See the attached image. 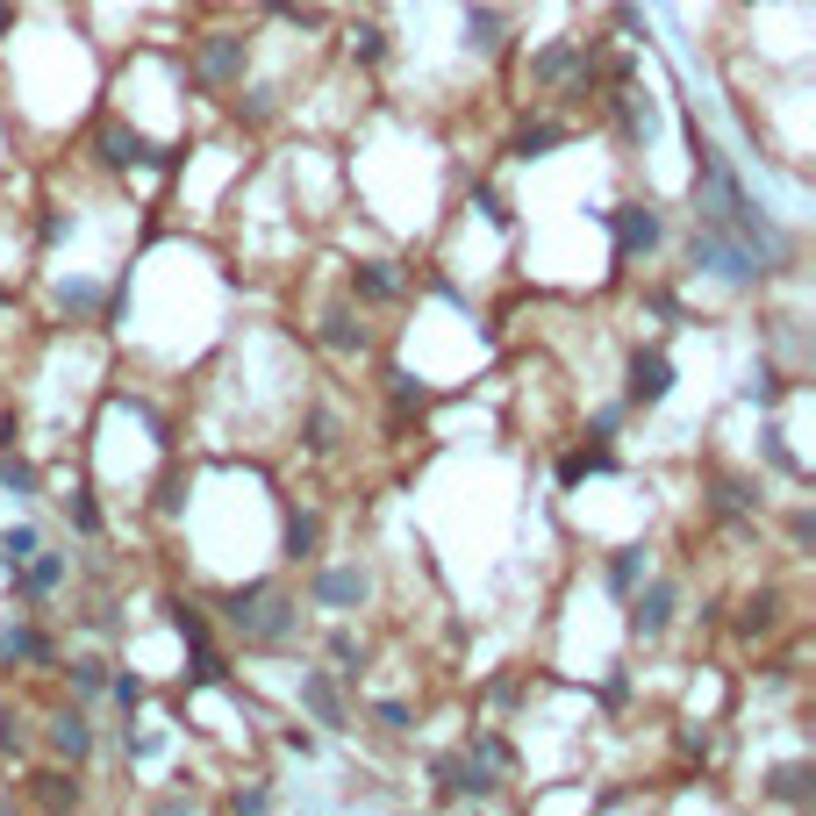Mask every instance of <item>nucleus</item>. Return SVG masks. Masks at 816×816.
Returning a JSON list of instances; mask_svg holds the SVG:
<instances>
[{
  "label": "nucleus",
  "instance_id": "f257e3e1",
  "mask_svg": "<svg viewBox=\"0 0 816 816\" xmlns=\"http://www.w3.org/2000/svg\"><path fill=\"white\" fill-rule=\"evenodd\" d=\"M222 623L244 630L251 645H287L301 630V602L287 588H272V580H244L237 595H222Z\"/></svg>",
  "mask_w": 816,
  "mask_h": 816
},
{
  "label": "nucleus",
  "instance_id": "f03ea898",
  "mask_svg": "<svg viewBox=\"0 0 816 816\" xmlns=\"http://www.w3.org/2000/svg\"><path fill=\"white\" fill-rule=\"evenodd\" d=\"M695 272H709V280H724V287H759L766 280V265H759L752 244L724 237V230H702V222H695Z\"/></svg>",
  "mask_w": 816,
  "mask_h": 816
},
{
  "label": "nucleus",
  "instance_id": "7ed1b4c3",
  "mask_svg": "<svg viewBox=\"0 0 816 816\" xmlns=\"http://www.w3.org/2000/svg\"><path fill=\"white\" fill-rule=\"evenodd\" d=\"M308 602L330 609V616H351V609L373 602V573H366V566H323V573L308 580Z\"/></svg>",
  "mask_w": 816,
  "mask_h": 816
},
{
  "label": "nucleus",
  "instance_id": "20e7f679",
  "mask_svg": "<svg viewBox=\"0 0 816 816\" xmlns=\"http://www.w3.org/2000/svg\"><path fill=\"white\" fill-rule=\"evenodd\" d=\"M609 237H616V258H652L666 230L645 201H623V208H609Z\"/></svg>",
  "mask_w": 816,
  "mask_h": 816
},
{
  "label": "nucleus",
  "instance_id": "39448f33",
  "mask_svg": "<svg viewBox=\"0 0 816 816\" xmlns=\"http://www.w3.org/2000/svg\"><path fill=\"white\" fill-rule=\"evenodd\" d=\"M666 394H673V358H666V351H630L623 401L630 408H652V401H666Z\"/></svg>",
  "mask_w": 816,
  "mask_h": 816
},
{
  "label": "nucleus",
  "instance_id": "423d86ee",
  "mask_svg": "<svg viewBox=\"0 0 816 816\" xmlns=\"http://www.w3.org/2000/svg\"><path fill=\"white\" fill-rule=\"evenodd\" d=\"M244 65H251V36L215 29V36L201 44V79H208V86H237V79H244Z\"/></svg>",
  "mask_w": 816,
  "mask_h": 816
},
{
  "label": "nucleus",
  "instance_id": "0eeeda50",
  "mask_svg": "<svg viewBox=\"0 0 816 816\" xmlns=\"http://www.w3.org/2000/svg\"><path fill=\"white\" fill-rule=\"evenodd\" d=\"M673 580H645V595L630 602V630H638V638H659L666 623H673Z\"/></svg>",
  "mask_w": 816,
  "mask_h": 816
},
{
  "label": "nucleus",
  "instance_id": "6e6552de",
  "mask_svg": "<svg viewBox=\"0 0 816 816\" xmlns=\"http://www.w3.org/2000/svg\"><path fill=\"white\" fill-rule=\"evenodd\" d=\"M766 802H788V809H802V802H816V766L809 759H788L766 774Z\"/></svg>",
  "mask_w": 816,
  "mask_h": 816
},
{
  "label": "nucleus",
  "instance_id": "1a4fd4ad",
  "mask_svg": "<svg viewBox=\"0 0 816 816\" xmlns=\"http://www.w3.org/2000/svg\"><path fill=\"white\" fill-rule=\"evenodd\" d=\"M15 659L51 666V638H44L36 623H0V666H15Z\"/></svg>",
  "mask_w": 816,
  "mask_h": 816
},
{
  "label": "nucleus",
  "instance_id": "9d476101",
  "mask_svg": "<svg viewBox=\"0 0 816 816\" xmlns=\"http://www.w3.org/2000/svg\"><path fill=\"white\" fill-rule=\"evenodd\" d=\"M301 709L316 716V724H330V731H344V695L330 673H301Z\"/></svg>",
  "mask_w": 816,
  "mask_h": 816
},
{
  "label": "nucleus",
  "instance_id": "9b49d317",
  "mask_svg": "<svg viewBox=\"0 0 816 816\" xmlns=\"http://www.w3.org/2000/svg\"><path fill=\"white\" fill-rule=\"evenodd\" d=\"M15 573H22V595H51L58 580H65V552H44V544H36Z\"/></svg>",
  "mask_w": 816,
  "mask_h": 816
},
{
  "label": "nucleus",
  "instance_id": "f8f14e48",
  "mask_svg": "<svg viewBox=\"0 0 816 816\" xmlns=\"http://www.w3.org/2000/svg\"><path fill=\"white\" fill-rule=\"evenodd\" d=\"M323 344H330L337 358H358L373 337H366V323H358L351 308H330V316H323Z\"/></svg>",
  "mask_w": 816,
  "mask_h": 816
},
{
  "label": "nucleus",
  "instance_id": "ddd939ff",
  "mask_svg": "<svg viewBox=\"0 0 816 816\" xmlns=\"http://www.w3.org/2000/svg\"><path fill=\"white\" fill-rule=\"evenodd\" d=\"M316 544H323V516H308V509L287 516V537H280V552L301 566V559H316Z\"/></svg>",
  "mask_w": 816,
  "mask_h": 816
},
{
  "label": "nucleus",
  "instance_id": "4468645a",
  "mask_svg": "<svg viewBox=\"0 0 816 816\" xmlns=\"http://www.w3.org/2000/svg\"><path fill=\"white\" fill-rule=\"evenodd\" d=\"M101 158H108V165H144L151 144H144L136 129H122V122H108V129H101Z\"/></svg>",
  "mask_w": 816,
  "mask_h": 816
},
{
  "label": "nucleus",
  "instance_id": "2eb2a0df",
  "mask_svg": "<svg viewBox=\"0 0 816 816\" xmlns=\"http://www.w3.org/2000/svg\"><path fill=\"white\" fill-rule=\"evenodd\" d=\"M51 745L65 752V759H86V752H94V731H86V716H79V709L51 716Z\"/></svg>",
  "mask_w": 816,
  "mask_h": 816
},
{
  "label": "nucleus",
  "instance_id": "dca6fc26",
  "mask_svg": "<svg viewBox=\"0 0 816 816\" xmlns=\"http://www.w3.org/2000/svg\"><path fill=\"white\" fill-rule=\"evenodd\" d=\"M559 144H566V122H530V129H516V158H523V165L530 158H552Z\"/></svg>",
  "mask_w": 816,
  "mask_h": 816
},
{
  "label": "nucleus",
  "instance_id": "f3484780",
  "mask_svg": "<svg viewBox=\"0 0 816 816\" xmlns=\"http://www.w3.org/2000/svg\"><path fill=\"white\" fill-rule=\"evenodd\" d=\"M466 51H502V15L494 8H466Z\"/></svg>",
  "mask_w": 816,
  "mask_h": 816
},
{
  "label": "nucleus",
  "instance_id": "a211bd4d",
  "mask_svg": "<svg viewBox=\"0 0 816 816\" xmlns=\"http://www.w3.org/2000/svg\"><path fill=\"white\" fill-rule=\"evenodd\" d=\"M645 573H652V566H645V544H630V552H616V559H609V588H616V595H630Z\"/></svg>",
  "mask_w": 816,
  "mask_h": 816
},
{
  "label": "nucleus",
  "instance_id": "6ab92c4d",
  "mask_svg": "<svg viewBox=\"0 0 816 816\" xmlns=\"http://www.w3.org/2000/svg\"><path fill=\"white\" fill-rule=\"evenodd\" d=\"M559 473H566V487H573V480H588V473H616V452H609V444H588V452H573Z\"/></svg>",
  "mask_w": 816,
  "mask_h": 816
},
{
  "label": "nucleus",
  "instance_id": "aec40b11",
  "mask_svg": "<svg viewBox=\"0 0 816 816\" xmlns=\"http://www.w3.org/2000/svg\"><path fill=\"white\" fill-rule=\"evenodd\" d=\"M0 487L15 494V502H29V494H36V466H29V459H15L8 444H0Z\"/></svg>",
  "mask_w": 816,
  "mask_h": 816
},
{
  "label": "nucleus",
  "instance_id": "412c9836",
  "mask_svg": "<svg viewBox=\"0 0 816 816\" xmlns=\"http://www.w3.org/2000/svg\"><path fill=\"white\" fill-rule=\"evenodd\" d=\"M222 680H230V666H222V652L194 645V659H187V688H222Z\"/></svg>",
  "mask_w": 816,
  "mask_h": 816
},
{
  "label": "nucleus",
  "instance_id": "4be33fe9",
  "mask_svg": "<svg viewBox=\"0 0 816 816\" xmlns=\"http://www.w3.org/2000/svg\"><path fill=\"white\" fill-rule=\"evenodd\" d=\"M351 287L366 294V301H394V294H401V280H394L387 265H358V272H351Z\"/></svg>",
  "mask_w": 816,
  "mask_h": 816
},
{
  "label": "nucleus",
  "instance_id": "5701e85b",
  "mask_svg": "<svg viewBox=\"0 0 816 816\" xmlns=\"http://www.w3.org/2000/svg\"><path fill=\"white\" fill-rule=\"evenodd\" d=\"M716 509H724V516L759 509V487H752V480H716Z\"/></svg>",
  "mask_w": 816,
  "mask_h": 816
},
{
  "label": "nucleus",
  "instance_id": "b1692460",
  "mask_svg": "<svg viewBox=\"0 0 816 816\" xmlns=\"http://www.w3.org/2000/svg\"><path fill=\"white\" fill-rule=\"evenodd\" d=\"M351 58H358V65H380V58H387V29L358 22V29H351Z\"/></svg>",
  "mask_w": 816,
  "mask_h": 816
},
{
  "label": "nucleus",
  "instance_id": "393cba45",
  "mask_svg": "<svg viewBox=\"0 0 816 816\" xmlns=\"http://www.w3.org/2000/svg\"><path fill=\"white\" fill-rule=\"evenodd\" d=\"M165 609H172V630H180L187 645H208V616L194 609V602H165Z\"/></svg>",
  "mask_w": 816,
  "mask_h": 816
},
{
  "label": "nucleus",
  "instance_id": "a878e982",
  "mask_svg": "<svg viewBox=\"0 0 816 816\" xmlns=\"http://www.w3.org/2000/svg\"><path fill=\"white\" fill-rule=\"evenodd\" d=\"M330 659H337V673H358V666H366V645H358L351 630H330Z\"/></svg>",
  "mask_w": 816,
  "mask_h": 816
},
{
  "label": "nucleus",
  "instance_id": "bb28decb",
  "mask_svg": "<svg viewBox=\"0 0 816 816\" xmlns=\"http://www.w3.org/2000/svg\"><path fill=\"white\" fill-rule=\"evenodd\" d=\"M36 544H44V537H36V523H15L8 537H0V559H8V566H22V559L36 552Z\"/></svg>",
  "mask_w": 816,
  "mask_h": 816
},
{
  "label": "nucleus",
  "instance_id": "cd10ccee",
  "mask_svg": "<svg viewBox=\"0 0 816 816\" xmlns=\"http://www.w3.org/2000/svg\"><path fill=\"white\" fill-rule=\"evenodd\" d=\"M387 394H394V408H423L430 401V387L423 380H408V373H387Z\"/></svg>",
  "mask_w": 816,
  "mask_h": 816
},
{
  "label": "nucleus",
  "instance_id": "c85d7f7f",
  "mask_svg": "<svg viewBox=\"0 0 816 816\" xmlns=\"http://www.w3.org/2000/svg\"><path fill=\"white\" fill-rule=\"evenodd\" d=\"M36 795L51 802V809H65V802H79V781H65V774H44V781H36Z\"/></svg>",
  "mask_w": 816,
  "mask_h": 816
},
{
  "label": "nucleus",
  "instance_id": "c756f323",
  "mask_svg": "<svg viewBox=\"0 0 816 816\" xmlns=\"http://www.w3.org/2000/svg\"><path fill=\"white\" fill-rule=\"evenodd\" d=\"M72 688H79V695H101V688H108V666H101V659H79V666H72Z\"/></svg>",
  "mask_w": 816,
  "mask_h": 816
},
{
  "label": "nucleus",
  "instance_id": "7c9ffc66",
  "mask_svg": "<svg viewBox=\"0 0 816 816\" xmlns=\"http://www.w3.org/2000/svg\"><path fill=\"white\" fill-rule=\"evenodd\" d=\"M781 394V373L774 366H752V380H745V401H774Z\"/></svg>",
  "mask_w": 816,
  "mask_h": 816
},
{
  "label": "nucleus",
  "instance_id": "2f4dec72",
  "mask_svg": "<svg viewBox=\"0 0 816 816\" xmlns=\"http://www.w3.org/2000/svg\"><path fill=\"white\" fill-rule=\"evenodd\" d=\"M29 745V731H22V716L15 709H0V752H22Z\"/></svg>",
  "mask_w": 816,
  "mask_h": 816
},
{
  "label": "nucleus",
  "instance_id": "473e14b6",
  "mask_svg": "<svg viewBox=\"0 0 816 816\" xmlns=\"http://www.w3.org/2000/svg\"><path fill=\"white\" fill-rule=\"evenodd\" d=\"M108 695H115L122 709H136V702H144V680H136V673H115V680H108Z\"/></svg>",
  "mask_w": 816,
  "mask_h": 816
},
{
  "label": "nucleus",
  "instance_id": "72a5a7b5",
  "mask_svg": "<svg viewBox=\"0 0 816 816\" xmlns=\"http://www.w3.org/2000/svg\"><path fill=\"white\" fill-rule=\"evenodd\" d=\"M473 208L494 222V230H509V208H502V194H487V187H480V194H473Z\"/></svg>",
  "mask_w": 816,
  "mask_h": 816
},
{
  "label": "nucleus",
  "instance_id": "f704fd0d",
  "mask_svg": "<svg viewBox=\"0 0 816 816\" xmlns=\"http://www.w3.org/2000/svg\"><path fill=\"white\" fill-rule=\"evenodd\" d=\"M373 716H380V731H394V738H401V731H408V702H380V709H373Z\"/></svg>",
  "mask_w": 816,
  "mask_h": 816
},
{
  "label": "nucleus",
  "instance_id": "c9c22d12",
  "mask_svg": "<svg viewBox=\"0 0 816 816\" xmlns=\"http://www.w3.org/2000/svg\"><path fill=\"white\" fill-rule=\"evenodd\" d=\"M72 523H79L86 537H94V530H101V509H94V502H86V494H72Z\"/></svg>",
  "mask_w": 816,
  "mask_h": 816
},
{
  "label": "nucleus",
  "instance_id": "e433bc0d",
  "mask_svg": "<svg viewBox=\"0 0 816 816\" xmlns=\"http://www.w3.org/2000/svg\"><path fill=\"white\" fill-rule=\"evenodd\" d=\"M180 494H187V480H180V473H165V480H158V509H180Z\"/></svg>",
  "mask_w": 816,
  "mask_h": 816
},
{
  "label": "nucleus",
  "instance_id": "4c0bfd02",
  "mask_svg": "<svg viewBox=\"0 0 816 816\" xmlns=\"http://www.w3.org/2000/svg\"><path fill=\"white\" fill-rule=\"evenodd\" d=\"M94 301H101V287H94V280H72V287H65V308H94Z\"/></svg>",
  "mask_w": 816,
  "mask_h": 816
}]
</instances>
